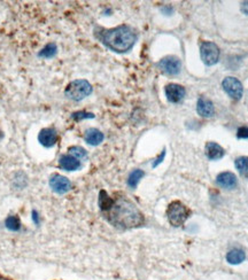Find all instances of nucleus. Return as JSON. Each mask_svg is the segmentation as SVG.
I'll list each match as a JSON object with an SVG mask.
<instances>
[{
    "label": "nucleus",
    "mask_w": 248,
    "mask_h": 280,
    "mask_svg": "<svg viewBox=\"0 0 248 280\" xmlns=\"http://www.w3.org/2000/svg\"><path fill=\"white\" fill-rule=\"evenodd\" d=\"M108 222L120 228H134L145 223V217L137 205L125 196L113 199L105 211Z\"/></svg>",
    "instance_id": "nucleus-1"
},
{
    "label": "nucleus",
    "mask_w": 248,
    "mask_h": 280,
    "mask_svg": "<svg viewBox=\"0 0 248 280\" xmlns=\"http://www.w3.org/2000/svg\"><path fill=\"white\" fill-rule=\"evenodd\" d=\"M100 40L109 50L116 53H125L130 51L137 41V34L129 25L108 29L100 32Z\"/></svg>",
    "instance_id": "nucleus-2"
},
{
    "label": "nucleus",
    "mask_w": 248,
    "mask_h": 280,
    "mask_svg": "<svg viewBox=\"0 0 248 280\" xmlns=\"http://www.w3.org/2000/svg\"><path fill=\"white\" fill-rule=\"evenodd\" d=\"M190 215H191V210L180 201L172 202L167 209V217L169 223L175 227L182 226Z\"/></svg>",
    "instance_id": "nucleus-3"
},
{
    "label": "nucleus",
    "mask_w": 248,
    "mask_h": 280,
    "mask_svg": "<svg viewBox=\"0 0 248 280\" xmlns=\"http://www.w3.org/2000/svg\"><path fill=\"white\" fill-rule=\"evenodd\" d=\"M92 93V85L85 79H77L69 83L64 94L74 101H80Z\"/></svg>",
    "instance_id": "nucleus-4"
},
{
    "label": "nucleus",
    "mask_w": 248,
    "mask_h": 280,
    "mask_svg": "<svg viewBox=\"0 0 248 280\" xmlns=\"http://www.w3.org/2000/svg\"><path fill=\"white\" fill-rule=\"evenodd\" d=\"M201 59L206 66H214L220 59V48L212 41H205L201 45Z\"/></svg>",
    "instance_id": "nucleus-5"
},
{
    "label": "nucleus",
    "mask_w": 248,
    "mask_h": 280,
    "mask_svg": "<svg viewBox=\"0 0 248 280\" xmlns=\"http://www.w3.org/2000/svg\"><path fill=\"white\" fill-rule=\"evenodd\" d=\"M157 67H159V69L164 74V75L176 76L178 75L180 72L182 63H180V60L177 56H168L159 61Z\"/></svg>",
    "instance_id": "nucleus-6"
},
{
    "label": "nucleus",
    "mask_w": 248,
    "mask_h": 280,
    "mask_svg": "<svg viewBox=\"0 0 248 280\" xmlns=\"http://www.w3.org/2000/svg\"><path fill=\"white\" fill-rule=\"evenodd\" d=\"M222 86H223L224 91L228 93L229 96L234 99V100H239V99H241V96H243V84H241L240 80L237 79L236 77H227V78H224Z\"/></svg>",
    "instance_id": "nucleus-7"
},
{
    "label": "nucleus",
    "mask_w": 248,
    "mask_h": 280,
    "mask_svg": "<svg viewBox=\"0 0 248 280\" xmlns=\"http://www.w3.org/2000/svg\"><path fill=\"white\" fill-rule=\"evenodd\" d=\"M50 187L57 194L62 195L72 189V183L67 177L56 173L50 178Z\"/></svg>",
    "instance_id": "nucleus-8"
},
{
    "label": "nucleus",
    "mask_w": 248,
    "mask_h": 280,
    "mask_svg": "<svg viewBox=\"0 0 248 280\" xmlns=\"http://www.w3.org/2000/svg\"><path fill=\"white\" fill-rule=\"evenodd\" d=\"M38 141L41 146L51 148L57 144V132L54 128H45L38 134Z\"/></svg>",
    "instance_id": "nucleus-9"
},
{
    "label": "nucleus",
    "mask_w": 248,
    "mask_h": 280,
    "mask_svg": "<svg viewBox=\"0 0 248 280\" xmlns=\"http://www.w3.org/2000/svg\"><path fill=\"white\" fill-rule=\"evenodd\" d=\"M166 96L170 102L177 104L185 96V89L179 84H168L166 86Z\"/></svg>",
    "instance_id": "nucleus-10"
},
{
    "label": "nucleus",
    "mask_w": 248,
    "mask_h": 280,
    "mask_svg": "<svg viewBox=\"0 0 248 280\" xmlns=\"http://www.w3.org/2000/svg\"><path fill=\"white\" fill-rule=\"evenodd\" d=\"M216 183L218 186H221L222 188L225 189H233L237 187L238 185V179L234 173L232 172H222L220 175L217 176L216 178Z\"/></svg>",
    "instance_id": "nucleus-11"
},
{
    "label": "nucleus",
    "mask_w": 248,
    "mask_h": 280,
    "mask_svg": "<svg viewBox=\"0 0 248 280\" xmlns=\"http://www.w3.org/2000/svg\"><path fill=\"white\" fill-rule=\"evenodd\" d=\"M59 166L61 169L66 170V171H76L80 168V161L70 154H64L60 156Z\"/></svg>",
    "instance_id": "nucleus-12"
},
{
    "label": "nucleus",
    "mask_w": 248,
    "mask_h": 280,
    "mask_svg": "<svg viewBox=\"0 0 248 280\" xmlns=\"http://www.w3.org/2000/svg\"><path fill=\"white\" fill-rule=\"evenodd\" d=\"M196 111H198L199 115L205 118H209L214 115L215 108L212 102L207 98H200L198 100V104H196Z\"/></svg>",
    "instance_id": "nucleus-13"
},
{
    "label": "nucleus",
    "mask_w": 248,
    "mask_h": 280,
    "mask_svg": "<svg viewBox=\"0 0 248 280\" xmlns=\"http://www.w3.org/2000/svg\"><path fill=\"white\" fill-rule=\"evenodd\" d=\"M104 133L95 128L88 129L84 133L85 143L91 145V146H98L99 144H101L102 141H104Z\"/></svg>",
    "instance_id": "nucleus-14"
},
{
    "label": "nucleus",
    "mask_w": 248,
    "mask_h": 280,
    "mask_svg": "<svg viewBox=\"0 0 248 280\" xmlns=\"http://www.w3.org/2000/svg\"><path fill=\"white\" fill-rule=\"evenodd\" d=\"M224 154H225L224 149L218 144L209 141V143L206 145V155H207L209 160L211 161L220 160L224 156Z\"/></svg>",
    "instance_id": "nucleus-15"
},
{
    "label": "nucleus",
    "mask_w": 248,
    "mask_h": 280,
    "mask_svg": "<svg viewBox=\"0 0 248 280\" xmlns=\"http://www.w3.org/2000/svg\"><path fill=\"white\" fill-rule=\"evenodd\" d=\"M246 260V254L239 248H233L227 254V261L230 264L238 265Z\"/></svg>",
    "instance_id": "nucleus-16"
},
{
    "label": "nucleus",
    "mask_w": 248,
    "mask_h": 280,
    "mask_svg": "<svg viewBox=\"0 0 248 280\" xmlns=\"http://www.w3.org/2000/svg\"><path fill=\"white\" fill-rule=\"evenodd\" d=\"M5 224L6 227H7L8 230L13 231V232H18V231L21 230V221L18 215H11V216H8L6 218Z\"/></svg>",
    "instance_id": "nucleus-17"
},
{
    "label": "nucleus",
    "mask_w": 248,
    "mask_h": 280,
    "mask_svg": "<svg viewBox=\"0 0 248 280\" xmlns=\"http://www.w3.org/2000/svg\"><path fill=\"white\" fill-rule=\"evenodd\" d=\"M144 176H145V172L143 171V170H140V169L134 170V171H132L130 175H129L128 185L130 186L131 188H136L137 185H138V183L140 182V179L143 178Z\"/></svg>",
    "instance_id": "nucleus-18"
},
{
    "label": "nucleus",
    "mask_w": 248,
    "mask_h": 280,
    "mask_svg": "<svg viewBox=\"0 0 248 280\" xmlns=\"http://www.w3.org/2000/svg\"><path fill=\"white\" fill-rule=\"evenodd\" d=\"M236 168L241 176L248 178V156H240L236 160Z\"/></svg>",
    "instance_id": "nucleus-19"
},
{
    "label": "nucleus",
    "mask_w": 248,
    "mask_h": 280,
    "mask_svg": "<svg viewBox=\"0 0 248 280\" xmlns=\"http://www.w3.org/2000/svg\"><path fill=\"white\" fill-rule=\"evenodd\" d=\"M57 52V45L53 43H50L40 51L38 56H39L40 57H45V59H51V57H53L54 56H56Z\"/></svg>",
    "instance_id": "nucleus-20"
},
{
    "label": "nucleus",
    "mask_w": 248,
    "mask_h": 280,
    "mask_svg": "<svg viewBox=\"0 0 248 280\" xmlns=\"http://www.w3.org/2000/svg\"><path fill=\"white\" fill-rule=\"evenodd\" d=\"M68 152L70 155L76 157V159H78V160H84L88 157V152H86L84 148L79 147V146L70 147L68 149Z\"/></svg>",
    "instance_id": "nucleus-21"
},
{
    "label": "nucleus",
    "mask_w": 248,
    "mask_h": 280,
    "mask_svg": "<svg viewBox=\"0 0 248 280\" xmlns=\"http://www.w3.org/2000/svg\"><path fill=\"white\" fill-rule=\"evenodd\" d=\"M72 118L75 121H82L85 118H95V115L92 112H76L72 114Z\"/></svg>",
    "instance_id": "nucleus-22"
},
{
    "label": "nucleus",
    "mask_w": 248,
    "mask_h": 280,
    "mask_svg": "<svg viewBox=\"0 0 248 280\" xmlns=\"http://www.w3.org/2000/svg\"><path fill=\"white\" fill-rule=\"evenodd\" d=\"M237 137L239 139H248V128L247 127H241L239 128L237 132Z\"/></svg>",
    "instance_id": "nucleus-23"
},
{
    "label": "nucleus",
    "mask_w": 248,
    "mask_h": 280,
    "mask_svg": "<svg viewBox=\"0 0 248 280\" xmlns=\"http://www.w3.org/2000/svg\"><path fill=\"white\" fill-rule=\"evenodd\" d=\"M164 156H166V149H163L162 152H161L160 155L156 157L155 161H154V162H153V168H156V167L159 166L160 163H162V161L164 160Z\"/></svg>",
    "instance_id": "nucleus-24"
},
{
    "label": "nucleus",
    "mask_w": 248,
    "mask_h": 280,
    "mask_svg": "<svg viewBox=\"0 0 248 280\" xmlns=\"http://www.w3.org/2000/svg\"><path fill=\"white\" fill-rule=\"evenodd\" d=\"M241 11L246 15H248V1H245L241 4Z\"/></svg>",
    "instance_id": "nucleus-25"
},
{
    "label": "nucleus",
    "mask_w": 248,
    "mask_h": 280,
    "mask_svg": "<svg viewBox=\"0 0 248 280\" xmlns=\"http://www.w3.org/2000/svg\"><path fill=\"white\" fill-rule=\"evenodd\" d=\"M32 220H34V222L36 224H39V221H38V214H37V211H32Z\"/></svg>",
    "instance_id": "nucleus-26"
},
{
    "label": "nucleus",
    "mask_w": 248,
    "mask_h": 280,
    "mask_svg": "<svg viewBox=\"0 0 248 280\" xmlns=\"http://www.w3.org/2000/svg\"><path fill=\"white\" fill-rule=\"evenodd\" d=\"M0 280H13V279L7 278V277H5V276H2V275H0Z\"/></svg>",
    "instance_id": "nucleus-27"
},
{
    "label": "nucleus",
    "mask_w": 248,
    "mask_h": 280,
    "mask_svg": "<svg viewBox=\"0 0 248 280\" xmlns=\"http://www.w3.org/2000/svg\"><path fill=\"white\" fill-rule=\"evenodd\" d=\"M2 138H4V133H2V131L0 130V140H1Z\"/></svg>",
    "instance_id": "nucleus-28"
}]
</instances>
